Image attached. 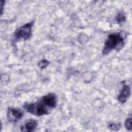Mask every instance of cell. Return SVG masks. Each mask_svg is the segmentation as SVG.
I'll return each mask as SVG.
<instances>
[{"instance_id":"9","label":"cell","mask_w":132,"mask_h":132,"mask_svg":"<svg viewBox=\"0 0 132 132\" xmlns=\"http://www.w3.org/2000/svg\"><path fill=\"white\" fill-rule=\"evenodd\" d=\"M49 63L50 62L48 61L45 59H43L39 62V63H38V65L40 69H43L45 68L49 64Z\"/></svg>"},{"instance_id":"8","label":"cell","mask_w":132,"mask_h":132,"mask_svg":"<svg viewBox=\"0 0 132 132\" xmlns=\"http://www.w3.org/2000/svg\"><path fill=\"white\" fill-rule=\"evenodd\" d=\"M108 127L111 130H118L120 128L121 125L119 123L117 124V123H109Z\"/></svg>"},{"instance_id":"7","label":"cell","mask_w":132,"mask_h":132,"mask_svg":"<svg viewBox=\"0 0 132 132\" xmlns=\"http://www.w3.org/2000/svg\"><path fill=\"white\" fill-rule=\"evenodd\" d=\"M116 21L119 24H121L124 23L126 20V17L124 13L123 12H119L116 17Z\"/></svg>"},{"instance_id":"5","label":"cell","mask_w":132,"mask_h":132,"mask_svg":"<svg viewBox=\"0 0 132 132\" xmlns=\"http://www.w3.org/2000/svg\"><path fill=\"white\" fill-rule=\"evenodd\" d=\"M38 125L37 121L32 119L29 120L23 123L20 127V130L24 132L34 131Z\"/></svg>"},{"instance_id":"10","label":"cell","mask_w":132,"mask_h":132,"mask_svg":"<svg viewBox=\"0 0 132 132\" xmlns=\"http://www.w3.org/2000/svg\"><path fill=\"white\" fill-rule=\"evenodd\" d=\"M125 126L128 130H131V118H128L125 122Z\"/></svg>"},{"instance_id":"6","label":"cell","mask_w":132,"mask_h":132,"mask_svg":"<svg viewBox=\"0 0 132 132\" xmlns=\"http://www.w3.org/2000/svg\"><path fill=\"white\" fill-rule=\"evenodd\" d=\"M130 95V89L129 86L124 85L119 95L118 96V101L121 103H124Z\"/></svg>"},{"instance_id":"1","label":"cell","mask_w":132,"mask_h":132,"mask_svg":"<svg viewBox=\"0 0 132 132\" xmlns=\"http://www.w3.org/2000/svg\"><path fill=\"white\" fill-rule=\"evenodd\" d=\"M57 103L56 95L54 93H50L43 96L39 101L25 104L23 107L27 112L37 116H40L50 113L56 106Z\"/></svg>"},{"instance_id":"3","label":"cell","mask_w":132,"mask_h":132,"mask_svg":"<svg viewBox=\"0 0 132 132\" xmlns=\"http://www.w3.org/2000/svg\"><path fill=\"white\" fill-rule=\"evenodd\" d=\"M34 22L28 23L20 28H18L14 32V37L16 39H28L31 35V28L33 26Z\"/></svg>"},{"instance_id":"11","label":"cell","mask_w":132,"mask_h":132,"mask_svg":"<svg viewBox=\"0 0 132 132\" xmlns=\"http://www.w3.org/2000/svg\"><path fill=\"white\" fill-rule=\"evenodd\" d=\"M4 4H5V1H1L0 2V4H1V15L3 14V9H4Z\"/></svg>"},{"instance_id":"4","label":"cell","mask_w":132,"mask_h":132,"mask_svg":"<svg viewBox=\"0 0 132 132\" xmlns=\"http://www.w3.org/2000/svg\"><path fill=\"white\" fill-rule=\"evenodd\" d=\"M23 115V112L19 109L10 107L8 108L7 112V118L10 122H17L22 118Z\"/></svg>"},{"instance_id":"2","label":"cell","mask_w":132,"mask_h":132,"mask_svg":"<svg viewBox=\"0 0 132 132\" xmlns=\"http://www.w3.org/2000/svg\"><path fill=\"white\" fill-rule=\"evenodd\" d=\"M124 45V37L120 32L110 34L106 40L103 49V55H107L113 50L120 51Z\"/></svg>"}]
</instances>
